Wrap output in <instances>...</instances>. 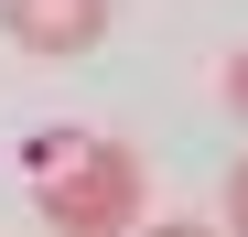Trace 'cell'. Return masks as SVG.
I'll use <instances>...</instances> for the list:
<instances>
[{
  "label": "cell",
  "mask_w": 248,
  "mask_h": 237,
  "mask_svg": "<svg viewBox=\"0 0 248 237\" xmlns=\"http://www.w3.org/2000/svg\"><path fill=\"white\" fill-rule=\"evenodd\" d=\"M32 216L54 237H130L140 226V151L108 130H44L32 140Z\"/></svg>",
  "instance_id": "6da1fadb"
},
{
  "label": "cell",
  "mask_w": 248,
  "mask_h": 237,
  "mask_svg": "<svg viewBox=\"0 0 248 237\" xmlns=\"http://www.w3.org/2000/svg\"><path fill=\"white\" fill-rule=\"evenodd\" d=\"M0 32L32 65H87L108 44V0H0Z\"/></svg>",
  "instance_id": "7a4b0ae2"
},
{
  "label": "cell",
  "mask_w": 248,
  "mask_h": 237,
  "mask_svg": "<svg viewBox=\"0 0 248 237\" xmlns=\"http://www.w3.org/2000/svg\"><path fill=\"white\" fill-rule=\"evenodd\" d=\"M130 237H227V226H194V216H173V226H130Z\"/></svg>",
  "instance_id": "3957f363"
}]
</instances>
